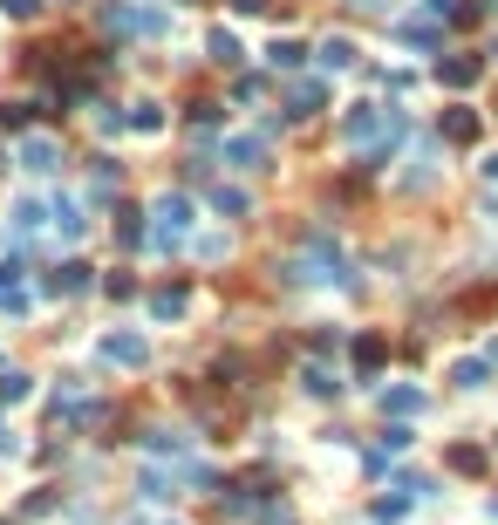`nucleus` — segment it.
Wrapping results in <instances>:
<instances>
[{"label": "nucleus", "mask_w": 498, "mask_h": 525, "mask_svg": "<svg viewBox=\"0 0 498 525\" xmlns=\"http://www.w3.org/2000/svg\"><path fill=\"white\" fill-rule=\"evenodd\" d=\"M185 232H192V198H185V191H164V198L151 205L144 246H157V253H178V246H185Z\"/></svg>", "instance_id": "nucleus-1"}, {"label": "nucleus", "mask_w": 498, "mask_h": 525, "mask_svg": "<svg viewBox=\"0 0 498 525\" xmlns=\"http://www.w3.org/2000/svg\"><path fill=\"white\" fill-rule=\"evenodd\" d=\"M103 35H171V14H157V7H130V0H116V7H103Z\"/></svg>", "instance_id": "nucleus-2"}, {"label": "nucleus", "mask_w": 498, "mask_h": 525, "mask_svg": "<svg viewBox=\"0 0 498 525\" xmlns=\"http://www.w3.org/2000/svg\"><path fill=\"white\" fill-rule=\"evenodd\" d=\"M96 355H103L110 369H144V362H151V341H144V335H103Z\"/></svg>", "instance_id": "nucleus-3"}, {"label": "nucleus", "mask_w": 498, "mask_h": 525, "mask_svg": "<svg viewBox=\"0 0 498 525\" xmlns=\"http://www.w3.org/2000/svg\"><path fill=\"white\" fill-rule=\"evenodd\" d=\"M21 171H35V178L62 171V144L55 137H21Z\"/></svg>", "instance_id": "nucleus-4"}, {"label": "nucleus", "mask_w": 498, "mask_h": 525, "mask_svg": "<svg viewBox=\"0 0 498 525\" xmlns=\"http://www.w3.org/2000/svg\"><path fill=\"white\" fill-rule=\"evenodd\" d=\"M226 164H239V171H267V130H253V137H226Z\"/></svg>", "instance_id": "nucleus-5"}, {"label": "nucleus", "mask_w": 498, "mask_h": 525, "mask_svg": "<svg viewBox=\"0 0 498 525\" xmlns=\"http://www.w3.org/2000/svg\"><path fill=\"white\" fill-rule=\"evenodd\" d=\"M48 219H55V239H62V246H76L82 239V212H76V198H62V191H55V198H48Z\"/></svg>", "instance_id": "nucleus-6"}, {"label": "nucleus", "mask_w": 498, "mask_h": 525, "mask_svg": "<svg viewBox=\"0 0 498 525\" xmlns=\"http://www.w3.org/2000/svg\"><path fill=\"white\" fill-rule=\"evenodd\" d=\"M48 294H62V300L89 294V266H82V260H62L55 273H48Z\"/></svg>", "instance_id": "nucleus-7"}, {"label": "nucleus", "mask_w": 498, "mask_h": 525, "mask_svg": "<svg viewBox=\"0 0 498 525\" xmlns=\"http://www.w3.org/2000/svg\"><path fill=\"white\" fill-rule=\"evenodd\" d=\"M376 410L403 423V416H417V410H423V389H410V382H396V389H383V396H376Z\"/></svg>", "instance_id": "nucleus-8"}, {"label": "nucleus", "mask_w": 498, "mask_h": 525, "mask_svg": "<svg viewBox=\"0 0 498 525\" xmlns=\"http://www.w3.org/2000/svg\"><path fill=\"white\" fill-rule=\"evenodd\" d=\"M478 75H485L478 55H451V62H437V82H451V89H471Z\"/></svg>", "instance_id": "nucleus-9"}, {"label": "nucleus", "mask_w": 498, "mask_h": 525, "mask_svg": "<svg viewBox=\"0 0 498 525\" xmlns=\"http://www.w3.org/2000/svg\"><path fill=\"white\" fill-rule=\"evenodd\" d=\"M41 225H48V205H35V198H14V239H35Z\"/></svg>", "instance_id": "nucleus-10"}, {"label": "nucleus", "mask_w": 498, "mask_h": 525, "mask_svg": "<svg viewBox=\"0 0 498 525\" xmlns=\"http://www.w3.org/2000/svg\"><path fill=\"white\" fill-rule=\"evenodd\" d=\"M212 212H219V219H246V212H253V198H246L239 185H219V191H212Z\"/></svg>", "instance_id": "nucleus-11"}, {"label": "nucleus", "mask_w": 498, "mask_h": 525, "mask_svg": "<svg viewBox=\"0 0 498 525\" xmlns=\"http://www.w3.org/2000/svg\"><path fill=\"white\" fill-rule=\"evenodd\" d=\"M185 307H192V294H185V287H157V294H151V314H157V321H178Z\"/></svg>", "instance_id": "nucleus-12"}, {"label": "nucleus", "mask_w": 498, "mask_h": 525, "mask_svg": "<svg viewBox=\"0 0 498 525\" xmlns=\"http://www.w3.org/2000/svg\"><path fill=\"white\" fill-rule=\"evenodd\" d=\"M205 55H212L219 69H232V62H239V35H232V28H212V35H205Z\"/></svg>", "instance_id": "nucleus-13"}, {"label": "nucleus", "mask_w": 498, "mask_h": 525, "mask_svg": "<svg viewBox=\"0 0 498 525\" xmlns=\"http://www.w3.org/2000/svg\"><path fill=\"white\" fill-rule=\"evenodd\" d=\"M348 355H355V369H362V375H376V369H383V335H355Z\"/></svg>", "instance_id": "nucleus-14"}, {"label": "nucleus", "mask_w": 498, "mask_h": 525, "mask_svg": "<svg viewBox=\"0 0 498 525\" xmlns=\"http://www.w3.org/2000/svg\"><path fill=\"white\" fill-rule=\"evenodd\" d=\"M321 110V82H294L287 89V116H314Z\"/></svg>", "instance_id": "nucleus-15"}, {"label": "nucleus", "mask_w": 498, "mask_h": 525, "mask_svg": "<svg viewBox=\"0 0 498 525\" xmlns=\"http://www.w3.org/2000/svg\"><path fill=\"white\" fill-rule=\"evenodd\" d=\"M144 450H157V457H192V437H178V430H151Z\"/></svg>", "instance_id": "nucleus-16"}, {"label": "nucleus", "mask_w": 498, "mask_h": 525, "mask_svg": "<svg viewBox=\"0 0 498 525\" xmlns=\"http://www.w3.org/2000/svg\"><path fill=\"white\" fill-rule=\"evenodd\" d=\"M321 69H355V41L328 35V41H321Z\"/></svg>", "instance_id": "nucleus-17"}, {"label": "nucleus", "mask_w": 498, "mask_h": 525, "mask_svg": "<svg viewBox=\"0 0 498 525\" xmlns=\"http://www.w3.org/2000/svg\"><path fill=\"white\" fill-rule=\"evenodd\" d=\"M301 382H307V396H342V369H321V362H314Z\"/></svg>", "instance_id": "nucleus-18"}, {"label": "nucleus", "mask_w": 498, "mask_h": 525, "mask_svg": "<svg viewBox=\"0 0 498 525\" xmlns=\"http://www.w3.org/2000/svg\"><path fill=\"white\" fill-rule=\"evenodd\" d=\"M444 137H451V144H478V116L451 110V116H444Z\"/></svg>", "instance_id": "nucleus-19"}, {"label": "nucleus", "mask_w": 498, "mask_h": 525, "mask_svg": "<svg viewBox=\"0 0 498 525\" xmlns=\"http://www.w3.org/2000/svg\"><path fill=\"white\" fill-rule=\"evenodd\" d=\"M396 41H410V48H430V41H437V21H396Z\"/></svg>", "instance_id": "nucleus-20"}, {"label": "nucleus", "mask_w": 498, "mask_h": 525, "mask_svg": "<svg viewBox=\"0 0 498 525\" xmlns=\"http://www.w3.org/2000/svg\"><path fill=\"white\" fill-rule=\"evenodd\" d=\"M485 375H492V362H478V355H471V362L451 369V382H458V389H485Z\"/></svg>", "instance_id": "nucleus-21"}, {"label": "nucleus", "mask_w": 498, "mask_h": 525, "mask_svg": "<svg viewBox=\"0 0 498 525\" xmlns=\"http://www.w3.org/2000/svg\"><path fill=\"white\" fill-rule=\"evenodd\" d=\"M267 62H273V69H301V62H307V48H301V41H273V48H267Z\"/></svg>", "instance_id": "nucleus-22"}, {"label": "nucleus", "mask_w": 498, "mask_h": 525, "mask_svg": "<svg viewBox=\"0 0 498 525\" xmlns=\"http://www.w3.org/2000/svg\"><path fill=\"white\" fill-rule=\"evenodd\" d=\"M451 471L478 478V471H485V450H478V444H458V450H451Z\"/></svg>", "instance_id": "nucleus-23"}, {"label": "nucleus", "mask_w": 498, "mask_h": 525, "mask_svg": "<svg viewBox=\"0 0 498 525\" xmlns=\"http://www.w3.org/2000/svg\"><path fill=\"white\" fill-rule=\"evenodd\" d=\"M89 191H96V198H116V164H110V157H96V171H89Z\"/></svg>", "instance_id": "nucleus-24"}, {"label": "nucleus", "mask_w": 498, "mask_h": 525, "mask_svg": "<svg viewBox=\"0 0 498 525\" xmlns=\"http://www.w3.org/2000/svg\"><path fill=\"white\" fill-rule=\"evenodd\" d=\"M116 246H144V219L137 212H116Z\"/></svg>", "instance_id": "nucleus-25"}, {"label": "nucleus", "mask_w": 498, "mask_h": 525, "mask_svg": "<svg viewBox=\"0 0 498 525\" xmlns=\"http://www.w3.org/2000/svg\"><path fill=\"white\" fill-rule=\"evenodd\" d=\"M0 314H28V287L21 280H0Z\"/></svg>", "instance_id": "nucleus-26"}, {"label": "nucleus", "mask_w": 498, "mask_h": 525, "mask_svg": "<svg viewBox=\"0 0 498 525\" xmlns=\"http://www.w3.org/2000/svg\"><path fill=\"white\" fill-rule=\"evenodd\" d=\"M28 116H35V103H0V130H14V137H21V130H28Z\"/></svg>", "instance_id": "nucleus-27"}, {"label": "nucleus", "mask_w": 498, "mask_h": 525, "mask_svg": "<svg viewBox=\"0 0 498 525\" xmlns=\"http://www.w3.org/2000/svg\"><path fill=\"white\" fill-rule=\"evenodd\" d=\"M130 130H144V137H157V130H164V110H157V103H137V116H130Z\"/></svg>", "instance_id": "nucleus-28"}, {"label": "nucleus", "mask_w": 498, "mask_h": 525, "mask_svg": "<svg viewBox=\"0 0 498 525\" xmlns=\"http://www.w3.org/2000/svg\"><path fill=\"white\" fill-rule=\"evenodd\" d=\"M410 444H417V437H410V423H389L376 450H383V457H396V450H410Z\"/></svg>", "instance_id": "nucleus-29"}, {"label": "nucleus", "mask_w": 498, "mask_h": 525, "mask_svg": "<svg viewBox=\"0 0 498 525\" xmlns=\"http://www.w3.org/2000/svg\"><path fill=\"white\" fill-rule=\"evenodd\" d=\"M403 512H410V498H376V512H369V519H376V525H396Z\"/></svg>", "instance_id": "nucleus-30"}, {"label": "nucleus", "mask_w": 498, "mask_h": 525, "mask_svg": "<svg viewBox=\"0 0 498 525\" xmlns=\"http://www.w3.org/2000/svg\"><path fill=\"white\" fill-rule=\"evenodd\" d=\"M21 396H28V375L7 369V375H0V403H21Z\"/></svg>", "instance_id": "nucleus-31"}, {"label": "nucleus", "mask_w": 498, "mask_h": 525, "mask_svg": "<svg viewBox=\"0 0 498 525\" xmlns=\"http://www.w3.org/2000/svg\"><path fill=\"white\" fill-rule=\"evenodd\" d=\"M0 7H7L14 21H35V7H41V0H0Z\"/></svg>", "instance_id": "nucleus-32"}, {"label": "nucleus", "mask_w": 498, "mask_h": 525, "mask_svg": "<svg viewBox=\"0 0 498 525\" xmlns=\"http://www.w3.org/2000/svg\"><path fill=\"white\" fill-rule=\"evenodd\" d=\"M478 171H485V178H492V185H498V150H492V157H485V164H478Z\"/></svg>", "instance_id": "nucleus-33"}, {"label": "nucleus", "mask_w": 498, "mask_h": 525, "mask_svg": "<svg viewBox=\"0 0 498 525\" xmlns=\"http://www.w3.org/2000/svg\"><path fill=\"white\" fill-rule=\"evenodd\" d=\"M355 7H369V14H376V7H389V0H355Z\"/></svg>", "instance_id": "nucleus-34"}, {"label": "nucleus", "mask_w": 498, "mask_h": 525, "mask_svg": "<svg viewBox=\"0 0 498 525\" xmlns=\"http://www.w3.org/2000/svg\"><path fill=\"white\" fill-rule=\"evenodd\" d=\"M485 362H492V369H498V341H492V355H485Z\"/></svg>", "instance_id": "nucleus-35"}]
</instances>
